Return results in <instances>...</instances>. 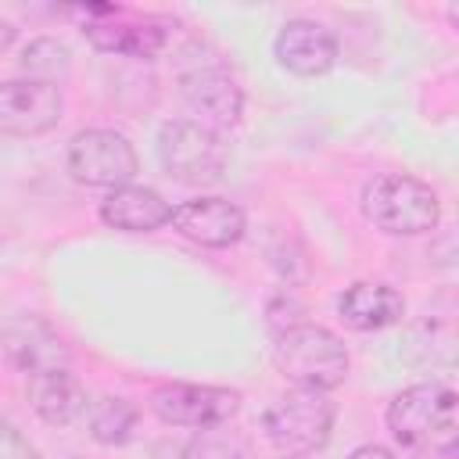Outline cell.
Wrapping results in <instances>:
<instances>
[{"mask_svg": "<svg viewBox=\"0 0 459 459\" xmlns=\"http://www.w3.org/2000/svg\"><path fill=\"white\" fill-rule=\"evenodd\" d=\"M387 430L405 452L430 455V459H452L459 448L455 391L445 380L412 384L398 391L387 405Z\"/></svg>", "mask_w": 459, "mask_h": 459, "instance_id": "1", "label": "cell"}, {"mask_svg": "<svg viewBox=\"0 0 459 459\" xmlns=\"http://www.w3.org/2000/svg\"><path fill=\"white\" fill-rule=\"evenodd\" d=\"M362 215L384 233L416 237L437 226L441 204L423 179L405 172H384L362 186Z\"/></svg>", "mask_w": 459, "mask_h": 459, "instance_id": "2", "label": "cell"}, {"mask_svg": "<svg viewBox=\"0 0 459 459\" xmlns=\"http://www.w3.org/2000/svg\"><path fill=\"white\" fill-rule=\"evenodd\" d=\"M276 366L287 380H294L298 387H316V391H330L337 384H344L348 377V348L344 341L316 323H294L287 330L276 333Z\"/></svg>", "mask_w": 459, "mask_h": 459, "instance_id": "3", "label": "cell"}, {"mask_svg": "<svg viewBox=\"0 0 459 459\" xmlns=\"http://www.w3.org/2000/svg\"><path fill=\"white\" fill-rule=\"evenodd\" d=\"M333 420H337V405L326 398V391L294 387V391L280 394L265 409L262 427H265L269 441L280 452H287V455H308V452H319L330 441Z\"/></svg>", "mask_w": 459, "mask_h": 459, "instance_id": "4", "label": "cell"}, {"mask_svg": "<svg viewBox=\"0 0 459 459\" xmlns=\"http://www.w3.org/2000/svg\"><path fill=\"white\" fill-rule=\"evenodd\" d=\"M158 158L161 169L183 186H212L222 179L226 169V147L219 143V136L190 118H176L161 126Z\"/></svg>", "mask_w": 459, "mask_h": 459, "instance_id": "5", "label": "cell"}, {"mask_svg": "<svg viewBox=\"0 0 459 459\" xmlns=\"http://www.w3.org/2000/svg\"><path fill=\"white\" fill-rule=\"evenodd\" d=\"M140 161L133 143L115 129H82L68 143V172L86 186H129Z\"/></svg>", "mask_w": 459, "mask_h": 459, "instance_id": "6", "label": "cell"}, {"mask_svg": "<svg viewBox=\"0 0 459 459\" xmlns=\"http://www.w3.org/2000/svg\"><path fill=\"white\" fill-rule=\"evenodd\" d=\"M151 409L172 427H222L237 416L240 394L215 384H165L151 394Z\"/></svg>", "mask_w": 459, "mask_h": 459, "instance_id": "7", "label": "cell"}, {"mask_svg": "<svg viewBox=\"0 0 459 459\" xmlns=\"http://www.w3.org/2000/svg\"><path fill=\"white\" fill-rule=\"evenodd\" d=\"M61 90L36 79L0 82V133L4 136H39L61 122Z\"/></svg>", "mask_w": 459, "mask_h": 459, "instance_id": "8", "label": "cell"}, {"mask_svg": "<svg viewBox=\"0 0 459 459\" xmlns=\"http://www.w3.org/2000/svg\"><path fill=\"white\" fill-rule=\"evenodd\" d=\"M86 39L104 54H126V57H158L169 43V29L158 18H136L118 7H108L104 14L86 22Z\"/></svg>", "mask_w": 459, "mask_h": 459, "instance_id": "9", "label": "cell"}, {"mask_svg": "<svg viewBox=\"0 0 459 459\" xmlns=\"http://www.w3.org/2000/svg\"><path fill=\"white\" fill-rule=\"evenodd\" d=\"M186 240L201 244V247H233L244 230H247V219L244 212L226 201V197H194V201H183L172 208V219H169Z\"/></svg>", "mask_w": 459, "mask_h": 459, "instance_id": "10", "label": "cell"}, {"mask_svg": "<svg viewBox=\"0 0 459 459\" xmlns=\"http://www.w3.org/2000/svg\"><path fill=\"white\" fill-rule=\"evenodd\" d=\"M183 100L194 111V122L219 133L237 126L244 111V93L240 86L222 72V68H194L183 75Z\"/></svg>", "mask_w": 459, "mask_h": 459, "instance_id": "11", "label": "cell"}, {"mask_svg": "<svg viewBox=\"0 0 459 459\" xmlns=\"http://www.w3.org/2000/svg\"><path fill=\"white\" fill-rule=\"evenodd\" d=\"M273 54L294 75H323L337 65V36L312 18H294L276 32Z\"/></svg>", "mask_w": 459, "mask_h": 459, "instance_id": "12", "label": "cell"}, {"mask_svg": "<svg viewBox=\"0 0 459 459\" xmlns=\"http://www.w3.org/2000/svg\"><path fill=\"white\" fill-rule=\"evenodd\" d=\"M29 402H32L36 416L50 427H68L72 420H79L86 412L82 384L75 380V373L68 366H50V369L29 373Z\"/></svg>", "mask_w": 459, "mask_h": 459, "instance_id": "13", "label": "cell"}, {"mask_svg": "<svg viewBox=\"0 0 459 459\" xmlns=\"http://www.w3.org/2000/svg\"><path fill=\"white\" fill-rule=\"evenodd\" d=\"M100 219L122 233H151L172 219V204L151 186H118L100 201Z\"/></svg>", "mask_w": 459, "mask_h": 459, "instance_id": "14", "label": "cell"}, {"mask_svg": "<svg viewBox=\"0 0 459 459\" xmlns=\"http://www.w3.org/2000/svg\"><path fill=\"white\" fill-rule=\"evenodd\" d=\"M337 312L351 330H384L405 316V298L387 283H351L337 298Z\"/></svg>", "mask_w": 459, "mask_h": 459, "instance_id": "15", "label": "cell"}, {"mask_svg": "<svg viewBox=\"0 0 459 459\" xmlns=\"http://www.w3.org/2000/svg\"><path fill=\"white\" fill-rule=\"evenodd\" d=\"M4 351L7 359L25 369V373H36V369H50V366H68L65 359V344L61 337L39 319V316H18L7 330H4Z\"/></svg>", "mask_w": 459, "mask_h": 459, "instance_id": "16", "label": "cell"}, {"mask_svg": "<svg viewBox=\"0 0 459 459\" xmlns=\"http://www.w3.org/2000/svg\"><path fill=\"white\" fill-rule=\"evenodd\" d=\"M86 427H90L93 441H100L108 448L126 445L136 430V405L118 394H100L86 405Z\"/></svg>", "mask_w": 459, "mask_h": 459, "instance_id": "17", "label": "cell"}, {"mask_svg": "<svg viewBox=\"0 0 459 459\" xmlns=\"http://www.w3.org/2000/svg\"><path fill=\"white\" fill-rule=\"evenodd\" d=\"M68 68H72L68 47L57 43V39H50V36L32 39V43L25 47V54H22V72H25V79H36V82L57 86V79H65Z\"/></svg>", "mask_w": 459, "mask_h": 459, "instance_id": "18", "label": "cell"}, {"mask_svg": "<svg viewBox=\"0 0 459 459\" xmlns=\"http://www.w3.org/2000/svg\"><path fill=\"white\" fill-rule=\"evenodd\" d=\"M183 459H251V452H247L244 437H237V434L226 430V423H222V427H204V430H197V434L186 441Z\"/></svg>", "mask_w": 459, "mask_h": 459, "instance_id": "19", "label": "cell"}, {"mask_svg": "<svg viewBox=\"0 0 459 459\" xmlns=\"http://www.w3.org/2000/svg\"><path fill=\"white\" fill-rule=\"evenodd\" d=\"M0 459H36V448L29 445V437H22V430L0 423Z\"/></svg>", "mask_w": 459, "mask_h": 459, "instance_id": "20", "label": "cell"}, {"mask_svg": "<svg viewBox=\"0 0 459 459\" xmlns=\"http://www.w3.org/2000/svg\"><path fill=\"white\" fill-rule=\"evenodd\" d=\"M348 459H394V455H391L384 445H359Z\"/></svg>", "mask_w": 459, "mask_h": 459, "instance_id": "21", "label": "cell"}, {"mask_svg": "<svg viewBox=\"0 0 459 459\" xmlns=\"http://www.w3.org/2000/svg\"><path fill=\"white\" fill-rule=\"evenodd\" d=\"M14 43V25H7V22H0V54L7 50Z\"/></svg>", "mask_w": 459, "mask_h": 459, "instance_id": "22", "label": "cell"}, {"mask_svg": "<svg viewBox=\"0 0 459 459\" xmlns=\"http://www.w3.org/2000/svg\"><path fill=\"white\" fill-rule=\"evenodd\" d=\"M283 459H301V455H283Z\"/></svg>", "mask_w": 459, "mask_h": 459, "instance_id": "23", "label": "cell"}]
</instances>
